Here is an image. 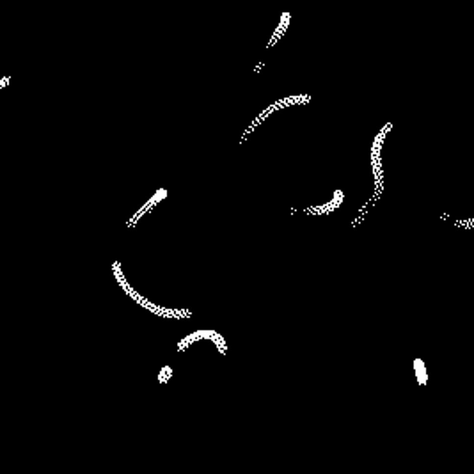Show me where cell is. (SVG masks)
Listing matches in <instances>:
<instances>
[{
	"label": "cell",
	"mask_w": 474,
	"mask_h": 474,
	"mask_svg": "<svg viewBox=\"0 0 474 474\" xmlns=\"http://www.w3.org/2000/svg\"><path fill=\"white\" fill-rule=\"evenodd\" d=\"M114 274H116V277H118V281L121 282V286H123V290L126 291L128 295L132 297V299H135L139 304L142 305V307H146L148 311H151V313H155V315H158V316H165V318H183V316H190V313H188L187 309H181V311H178V309H167V307H160V305H155V304H151L150 300H144L137 291H133L132 288L128 286V282L123 279V274H121V265L119 263H114Z\"/></svg>",
	"instance_id": "cell-1"
},
{
	"label": "cell",
	"mask_w": 474,
	"mask_h": 474,
	"mask_svg": "<svg viewBox=\"0 0 474 474\" xmlns=\"http://www.w3.org/2000/svg\"><path fill=\"white\" fill-rule=\"evenodd\" d=\"M165 196H167V190H165V188H162V190H158V192H156V194H155V196H153V198H151V199H150V201L146 202V204H144V206H142V208H141V210L137 211V215H135V217H133L132 221L128 222V225H132V224H135V222H137V221H139V219H141V217H142V215H144L146 211H148V210H151V208L155 206L156 202H160V201H162V199H164V198H165Z\"/></svg>",
	"instance_id": "cell-2"
},
{
	"label": "cell",
	"mask_w": 474,
	"mask_h": 474,
	"mask_svg": "<svg viewBox=\"0 0 474 474\" xmlns=\"http://www.w3.org/2000/svg\"><path fill=\"white\" fill-rule=\"evenodd\" d=\"M288 22H290V14L284 13V14H282L281 25H279V30H277V34H274V38H272V41H270V45H268V47H272L274 43H275L277 39H279V36H281V34L284 32V30H286V28H284V27H286V25H288Z\"/></svg>",
	"instance_id": "cell-3"
},
{
	"label": "cell",
	"mask_w": 474,
	"mask_h": 474,
	"mask_svg": "<svg viewBox=\"0 0 474 474\" xmlns=\"http://www.w3.org/2000/svg\"><path fill=\"white\" fill-rule=\"evenodd\" d=\"M414 366H416V375L419 376V382L424 384L426 382V371H424V364H423L421 359H416L414 361Z\"/></svg>",
	"instance_id": "cell-4"
},
{
	"label": "cell",
	"mask_w": 474,
	"mask_h": 474,
	"mask_svg": "<svg viewBox=\"0 0 474 474\" xmlns=\"http://www.w3.org/2000/svg\"><path fill=\"white\" fill-rule=\"evenodd\" d=\"M171 375V368L169 366H165L164 368V375H160V380L164 382V380H167V376Z\"/></svg>",
	"instance_id": "cell-5"
}]
</instances>
